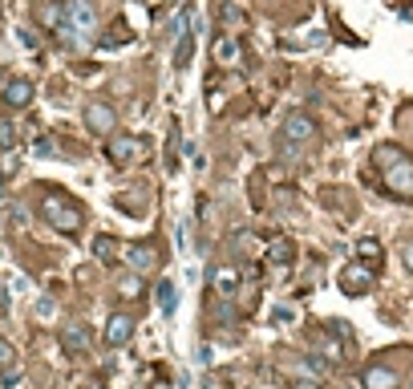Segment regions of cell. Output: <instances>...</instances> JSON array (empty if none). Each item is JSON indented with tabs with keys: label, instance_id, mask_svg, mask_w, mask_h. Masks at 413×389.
Instances as JSON below:
<instances>
[{
	"label": "cell",
	"instance_id": "obj_24",
	"mask_svg": "<svg viewBox=\"0 0 413 389\" xmlns=\"http://www.w3.org/2000/svg\"><path fill=\"white\" fill-rule=\"evenodd\" d=\"M16 171V154L9 151V154H0V178H9Z\"/></svg>",
	"mask_w": 413,
	"mask_h": 389
},
{
	"label": "cell",
	"instance_id": "obj_29",
	"mask_svg": "<svg viewBox=\"0 0 413 389\" xmlns=\"http://www.w3.org/2000/svg\"><path fill=\"white\" fill-rule=\"evenodd\" d=\"M86 389H101V385H86Z\"/></svg>",
	"mask_w": 413,
	"mask_h": 389
},
{
	"label": "cell",
	"instance_id": "obj_14",
	"mask_svg": "<svg viewBox=\"0 0 413 389\" xmlns=\"http://www.w3.org/2000/svg\"><path fill=\"white\" fill-rule=\"evenodd\" d=\"M4 101H9V106H16V110H21V106H29V101H33V81H25V77H13V81L4 86Z\"/></svg>",
	"mask_w": 413,
	"mask_h": 389
},
{
	"label": "cell",
	"instance_id": "obj_19",
	"mask_svg": "<svg viewBox=\"0 0 413 389\" xmlns=\"http://www.w3.org/2000/svg\"><path fill=\"white\" fill-rule=\"evenodd\" d=\"M118 296L122 300H138L142 296V272H130L126 280H118Z\"/></svg>",
	"mask_w": 413,
	"mask_h": 389
},
{
	"label": "cell",
	"instance_id": "obj_13",
	"mask_svg": "<svg viewBox=\"0 0 413 389\" xmlns=\"http://www.w3.org/2000/svg\"><path fill=\"white\" fill-rule=\"evenodd\" d=\"M126 264H130V272H151L154 264H158V251L154 248H126Z\"/></svg>",
	"mask_w": 413,
	"mask_h": 389
},
{
	"label": "cell",
	"instance_id": "obj_15",
	"mask_svg": "<svg viewBox=\"0 0 413 389\" xmlns=\"http://www.w3.org/2000/svg\"><path fill=\"white\" fill-rule=\"evenodd\" d=\"M215 292H219V296H235L239 292V272L235 268H215Z\"/></svg>",
	"mask_w": 413,
	"mask_h": 389
},
{
	"label": "cell",
	"instance_id": "obj_20",
	"mask_svg": "<svg viewBox=\"0 0 413 389\" xmlns=\"http://www.w3.org/2000/svg\"><path fill=\"white\" fill-rule=\"evenodd\" d=\"M16 146V126L9 118H0V154H9Z\"/></svg>",
	"mask_w": 413,
	"mask_h": 389
},
{
	"label": "cell",
	"instance_id": "obj_18",
	"mask_svg": "<svg viewBox=\"0 0 413 389\" xmlns=\"http://www.w3.org/2000/svg\"><path fill=\"white\" fill-rule=\"evenodd\" d=\"M292 256H296L292 239H272V243H267V260H272V264H292Z\"/></svg>",
	"mask_w": 413,
	"mask_h": 389
},
{
	"label": "cell",
	"instance_id": "obj_25",
	"mask_svg": "<svg viewBox=\"0 0 413 389\" xmlns=\"http://www.w3.org/2000/svg\"><path fill=\"white\" fill-rule=\"evenodd\" d=\"M37 154H41V158H53V154H57V142H53V138H37Z\"/></svg>",
	"mask_w": 413,
	"mask_h": 389
},
{
	"label": "cell",
	"instance_id": "obj_6",
	"mask_svg": "<svg viewBox=\"0 0 413 389\" xmlns=\"http://www.w3.org/2000/svg\"><path fill=\"white\" fill-rule=\"evenodd\" d=\"M373 288V272L369 264H349L340 272V292H349V296H361V292Z\"/></svg>",
	"mask_w": 413,
	"mask_h": 389
},
{
	"label": "cell",
	"instance_id": "obj_11",
	"mask_svg": "<svg viewBox=\"0 0 413 389\" xmlns=\"http://www.w3.org/2000/svg\"><path fill=\"white\" fill-rule=\"evenodd\" d=\"M61 349L69 353V357L86 353V349H89V328H86V325H65V328H61Z\"/></svg>",
	"mask_w": 413,
	"mask_h": 389
},
{
	"label": "cell",
	"instance_id": "obj_3",
	"mask_svg": "<svg viewBox=\"0 0 413 389\" xmlns=\"http://www.w3.org/2000/svg\"><path fill=\"white\" fill-rule=\"evenodd\" d=\"M41 215H45V223L57 227V231H77L81 227V211H77V203H69L61 191H45L41 195Z\"/></svg>",
	"mask_w": 413,
	"mask_h": 389
},
{
	"label": "cell",
	"instance_id": "obj_17",
	"mask_svg": "<svg viewBox=\"0 0 413 389\" xmlns=\"http://www.w3.org/2000/svg\"><path fill=\"white\" fill-rule=\"evenodd\" d=\"M158 308H163V316H175V308H178L175 280H163V284H158Z\"/></svg>",
	"mask_w": 413,
	"mask_h": 389
},
{
	"label": "cell",
	"instance_id": "obj_21",
	"mask_svg": "<svg viewBox=\"0 0 413 389\" xmlns=\"http://www.w3.org/2000/svg\"><path fill=\"white\" fill-rule=\"evenodd\" d=\"M93 251H98V260H101V264H113V260H110V256H113V243H110L106 236L93 239Z\"/></svg>",
	"mask_w": 413,
	"mask_h": 389
},
{
	"label": "cell",
	"instance_id": "obj_8",
	"mask_svg": "<svg viewBox=\"0 0 413 389\" xmlns=\"http://www.w3.org/2000/svg\"><path fill=\"white\" fill-rule=\"evenodd\" d=\"M130 337H134V316L113 313L110 320H106V345H110V349H122Z\"/></svg>",
	"mask_w": 413,
	"mask_h": 389
},
{
	"label": "cell",
	"instance_id": "obj_27",
	"mask_svg": "<svg viewBox=\"0 0 413 389\" xmlns=\"http://www.w3.org/2000/svg\"><path fill=\"white\" fill-rule=\"evenodd\" d=\"M401 260H405V268L413 272V243H405V248H401Z\"/></svg>",
	"mask_w": 413,
	"mask_h": 389
},
{
	"label": "cell",
	"instance_id": "obj_10",
	"mask_svg": "<svg viewBox=\"0 0 413 389\" xmlns=\"http://www.w3.org/2000/svg\"><path fill=\"white\" fill-rule=\"evenodd\" d=\"M195 33H199L195 21L178 33V41H175V69H187V65H190V57H195Z\"/></svg>",
	"mask_w": 413,
	"mask_h": 389
},
{
	"label": "cell",
	"instance_id": "obj_1",
	"mask_svg": "<svg viewBox=\"0 0 413 389\" xmlns=\"http://www.w3.org/2000/svg\"><path fill=\"white\" fill-rule=\"evenodd\" d=\"M373 158H377V166H381V175H385V187L393 191V195L413 199V158L409 154L397 151V146H377Z\"/></svg>",
	"mask_w": 413,
	"mask_h": 389
},
{
	"label": "cell",
	"instance_id": "obj_23",
	"mask_svg": "<svg viewBox=\"0 0 413 389\" xmlns=\"http://www.w3.org/2000/svg\"><path fill=\"white\" fill-rule=\"evenodd\" d=\"M357 251H361V256H369V260H377V256H381V243H377V239H361V243H357Z\"/></svg>",
	"mask_w": 413,
	"mask_h": 389
},
{
	"label": "cell",
	"instance_id": "obj_22",
	"mask_svg": "<svg viewBox=\"0 0 413 389\" xmlns=\"http://www.w3.org/2000/svg\"><path fill=\"white\" fill-rule=\"evenodd\" d=\"M41 21L49 29H61V4H49V9H41Z\"/></svg>",
	"mask_w": 413,
	"mask_h": 389
},
{
	"label": "cell",
	"instance_id": "obj_12",
	"mask_svg": "<svg viewBox=\"0 0 413 389\" xmlns=\"http://www.w3.org/2000/svg\"><path fill=\"white\" fill-rule=\"evenodd\" d=\"M361 385L364 389H397V373L385 369V365H369L361 373Z\"/></svg>",
	"mask_w": 413,
	"mask_h": 389
},
{
	"label": "cell",
	"instance_id": "obj_28",
	"mask_svg": "<svg viewBox=\"0 0 413 389\" xmlns=\"http://www.w3.org/2000/svg\"><path fill=\"white\" fill-rule=\"evenodd\" d=\"M53 313V300H37V316H49Z\"/></svg>",
	"mask_w": 413,
	"mask_h": 389
},
{
	"label": "cell",
	"instance_id": "obj_16",
	"mask_svg": "<svg viewBox=\"0 0 413 389\" xmlns=\"http://www.w3.org/2000/svg\"><path fill=\"white\" fill-rule=\"evenodd\" d=\"M215 61H219V65H231V61H235V57H239V37H231V33H223V37H219V41H215Z\"/></svg>",
	"mask_w": 413,
	"mask_h": 389
},
{
	"label": "cell",
	"instance_id": "obj_2",
	"mask_svg": "<svg viewBox=\"0 0 413 389\" xmlns=\"http://www.w3.org/2000/svg\"><path fill=\"white\" fill-rule=\"evenodd\" d=\"M61 33H69L73 41H89L98 33V9H93V0H65L61 4Z\"/></svg>",
	"mask_w": 413,
	"mask_h": 389
},
{
	"label": "cell",
	"instance_id": "obj_4",
	"mask_svg": "<svg viewBox=\"0 0 413 389\" xmlns=\"http://www.w3.org/2000/svg\"><path fill=\"white\" fill-rule=\"evenodd\" d=\"M312 138H316V122L304 110H292L288 118H284V126H280V151L296 154V151H304Z\"/></svg>",
	"mask_w": 413,
	"mask_h": 389
},
{
	"label": "cell",
	"instance_id": "obj_7",
	"mask_svg": "<svg viewBox=\"0 0 413 389\" xmlns=\"http://www.w3.org/2000/svg\"><path fill=\"white\" fill-rule=\"evenodd\" d=\"M86 126L93 130V134H101V138H110L113 126H118V118H113L110 106H101V101H89V106H86Z\"/></svg>",
	"mask_w": 413,
	"mask_h": 389
},
{
	"label": "cell",
	"instance_id": "obj_26",
	"mask_svg": "<svg viewBox=\"0 0 413 389\" xmlns=\"http://www.w3.org/2000/svg\"><path fill=\"white\" fill-rule=\"evenodd\" d=\"M296 389H320V381H316V377H300V381H296Z\"/></svg>",
	"mask_w": 413,
	"mask_h": 389
},
{
	"label": "cell",
	"instance_id": "obj_9",
	"mask_svg": "<svg viewBox=\"0 0 413 389\" xmlns=\"http://www.w3.org/2000/svg\"><path fill=\"white\" fill-rule=\"evenodd\" d=\"M21 381V361H16V349L9 340H0V385L13 389Z\"/></svg>",
	"mask_w": 413,
	"mask_h": 389
},
{
	"label": "cell",
	"instance_id": "obj_5",
	"mask_svg": "<svg viewBox=\"0 0 413 389\" xmlns=\"http://www.w3.org/2000/svg\"><path fill=\"white\" fill-rule=\"evenodd\" d=\"M142 151H146V138H134V134H110L106 142V158L113 166H130Z\"/></svg>",
	"mask_w": 413,
	"mask_h": 389
}]
</instances>
